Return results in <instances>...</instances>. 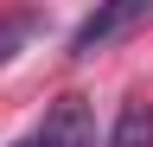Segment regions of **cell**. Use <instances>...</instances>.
Returning a JSON list of instances; mask_svg holds the SVG:
<instances>
[{"label": "cell", "instance_id": "cell-4", "mask_svg": "<svg viewBox=\"0 0 153 147\" xmlns=\"http://www.w3.org/2000/svg\"><path fill=\"white\" fill-rule=\"evenodd\" d=\"M32 32H45V13H13V19H0V64L13 58Z\"/></svg>", "mask_w": 153, "mask_h": 147}, {"label": "cell", "instance_id": "cell-3", "mask_svg": "<svg viewBox=\"0 0 153 147\" xmlns=\"http://www.w3.org/2000/svg\"><path fill=\"white\" fill-rule=\"evenodd\" d=\"M108 147H153V102H128L108 128Z\"/></svg>", "mask_w": 153, "mask_h": 147}, {"label": "cell", "instance_id": "cell-2", "mask_svg": "<svg viewBox=\"0 0 153 147\" xmlns=\"http://www.w3.org/2000/svg\"><path fill=\"white\" fill-rule=\"evenodd\" d=\"M19 147H96V109L83 96H57L45 109V122H38Z\"/></svg>", "mask_w": 153, "mask_h": 147}, {"label": "cell", "instance_id": "cell-1", "mask_svg": "<svg viewBox=\"0 0 153 147\" xmlns=\"http://www.w3.org/2000/svg\"><path fill=\"white\" fill-rule=\"evenodd\" d=\"M153 19V0H108V7H96V13H83V26L70 32V58H96V51H108L121 32H134V26H147Z\"/></svg>", "mask_w": 153, "mask_h": 147}]
</instances>
